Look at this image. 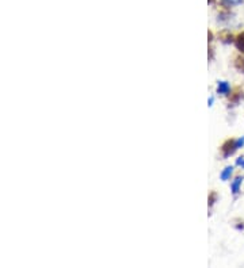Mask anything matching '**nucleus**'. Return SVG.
Instances as JSON below:
<instances>
[{
  "mask_svg": "<svg viewBox=\"0 0 244 268\" xmlns=\"http://www.w3.org/2000/svg\"><path fill=\"white\" fill-rule=\"evenodd\" d=\"M237 149H239V143H237L236 140H233V138H229V140H227L221 145V152L225 157L232 156Z\"/></svg>",
  "mask_w": 244,
  "mask_h": 268,
  "instance_id": "nucleus-1",
  "label": "nucleus"
},
{
  "mask_svg": "<svg viewBox=\"0 0 244 268\" xmlns=\"http://www.w3.org/2000/svg\"><path fill=\"white\" fill-rule=\"evenodd\" d=\"M243 98H244L243 90H241L240 87H235L232 91V94H231V96H229V102L233 103V105H236V103L240 102Z\"/></svg>",
  "mask_w": 244,
  "mask_h": 268,
  "instance_id": "nucleus-2",
  "label": "nucleus"
},
{
  "mask_svg": "<svg viewBox=\"0 0 244 268\" xmlns=\"http://www.w3.org/2000/svg\"><path fill=\"white\" fill-rule=\"evenodd\" d=\"M235 46H236L239 52L244 53V31L239 33V34L235 37Z\"/></svg>",
  "mask_w": 244,
  "mask_h": 268,
  "instance_id": "nucleus-3",
  "label": "nucleus"
},
{
  "mask_svg": "<svg viewBox=\"0 0 244 268\" xmlns=\"http://www.w3.org/2000/svg\"><path fill=\"white\" fill-rule=\"evenodd\" d=\"M229 91H231V87L227 81H220L217 87V92L221 95H228Z\"/></svg>",
  "mask_w": 244,
  "mask_h": 268,
  "instance_id": "nucleus-4",
  "label": "nucleus"
},
{
  "mask_svg": "<svg viewBox=\"0 0 244 268\" xmlns=\"http://www.w3.org/2000/svg\"><path fill=\"white\" fill-rule=\"evenodd\" d=\"M235 67L237 71H240L244 73V56H237L235 58Z\"/></svg>",
  "mask_w": 244,
  "mask_h": 268,
  "instance_id": "nucleus-5",
  "label": "nucleus"
},
{
  "mask_svg": "<svg viewBox=\"0 0 244 268\" xmlns=\"http://www.w3.org/2000/svg\"><path fill=\"white\" fill-rule=\"evenodd\" d=\"M241 181H243V179H241V178L235 179V181H233L232 185H231V187H232V193L233 194H237V193H239V191H240Z\"/></svg>",
  "mask_w": 244,
  "mask_h": 268,
  "instance_id": "nucleus-6",
  "label": "nucleus"
},
{
  "mask_svg": "<svg viewBox=\"0 0 244 268\" xmlns=\"http://www.w3.org/2000/svg\"><path fill=\"white\" fill-rule=\"evenodd\" d=\"M232 172H233L232 167H227V168H225V170L221 172V179H222V180H228L229 176L232 175Z\"/></svg>",
  "mask_w": 244,
  "mask_h": 268,
  "instance_id": "nucleus-7",
  "label": "nucleus"
},
{
  "mask_svg": "<svg viewBox=\"0 0 244 268\" xmlns=\"http://www.w3.org/2000/svg\"><path fill=\"white\" fill-rule=\"evenodd\" d=\"M227 4H231V6H236V4H240L243 0H224Z\"/></svg>",
  "mask_w": 244,
  "mask_h": 268,
  "instance_id": "nucleus-8",
  "label": "nucleus"
},
{
  "mask_svg": "<svg viewBox=\"0 0 244 268\" xmlns=\"http://www.w3.org/2000/svg\"><path fill=\"white\" fill-rule=\"evenodd\" d=\"M237 166H243L244 167V159H243V157H240V159L237 160Z\"/></svg>",
  "mask_w": 244,
  "mask_h": 268,
  "instance_id": "nucleus-9",
  "label": "nucleus"
}]
</instances>
